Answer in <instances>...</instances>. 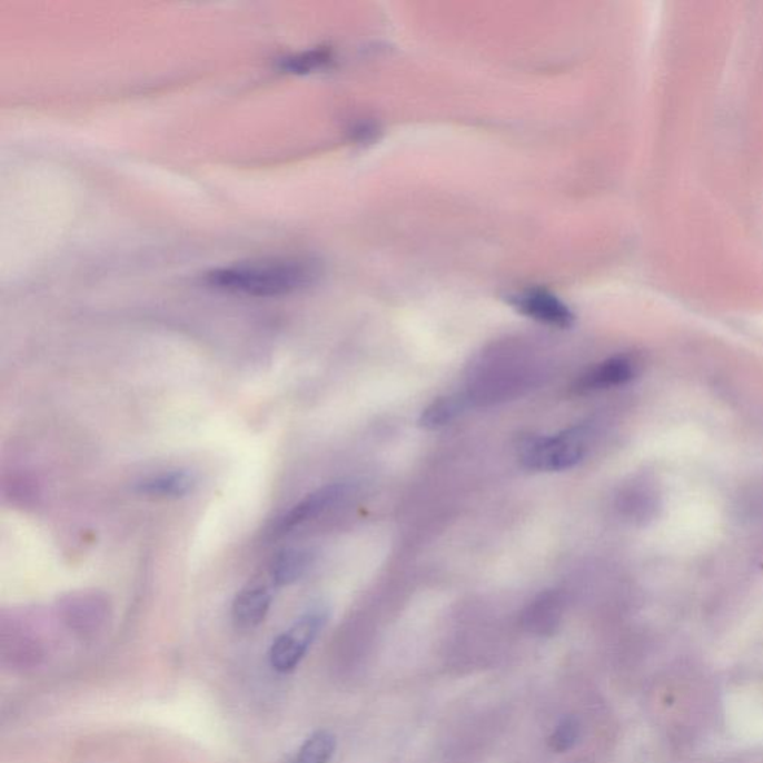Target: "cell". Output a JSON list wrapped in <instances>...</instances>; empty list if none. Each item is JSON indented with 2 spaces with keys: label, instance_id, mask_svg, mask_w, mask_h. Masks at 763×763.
<instances>
[{
  "label": "cell",
  "instance_id": "6da1fadb",
  "mask_svg": "<svg viewBox=\"0 0 763 763\" xmlns=\"http://www.w3.org/2000/svg\"><path fill=\"white\" fill-rule=\"evenodd\" d=\"M317 276L313 262L270 258L219 267L205 276L210 287L249 297H280L308 287Z\"/></svg>",
  "mask_w": 763,
  "mask_h": 763
},
{
  "label": "cell",
  "instance_id": "7a4b0ae2",
  "mask_svg": "<svg viewBox=\"0 0 763 763\" xmlns=\"http://www.w3.org/2000/svg\"><path fill=\"white\" fill-rule=\"evenodd\" d=\"M517 458L531 472H565L583 462L587 433L583 427L564 429L554 436L526 434L516 443Z\"/></svg>",
  "mask_w": 763,
  "mask_h": 763
},
{
  "label": "cell",
  "instance_id": "3957f363",
  "mask_svg": "<svg viewBox=\"0 0 763 763\" xmlns=\"http://www.w3.org/2000/svg\"><path fill=\"white\" fill-rule=\"evenodd\" d=\"M328 617L327 610L314 607L303 613L270 647V664L278 673H291L297 668L315 638L321 633Z\"/></svg>",
  "mask_w": 763,
  "mask_h": 763
},
{
  "label": "cell",
  "instance_id": "277c9868",
  "mask_svg": "<svg viewBox=\"0 0 763 763\" xmlns=\"http://www.w3.org/2000/svg\"><path fill=\"white\" fill-rule=\"evenodd\" d=\"M349 490L348 484H331L306 495L301 502H298L296 506L279 517L274 526L275 536H285V534L293 533L298 526L326 515L348 497Z\"/></svg>",
  "mask_w": 763,
  "mask_h": 763
},
{
  "label": "cell",
  "instance_id": "5b68a950",
  "mask_svg": "<svg viewBox=\"0 0 763 763\" xmlns=\"http://www.w3.org/2000/svg\"><path fill=\"white\" fill-rule=\"evenodd\" d=\"M508 301L517 313L547 326L568 328L574 324L573 310L546 289H526L508 298Z\"/></svg>",
  "mask_w": 763,
  "mask_h": 763
},
{
  "label": "cell",
  "instance_id": "8992f818",
  "mask_svg": "<svg viewBox=\"0 0 763 763\" xmlns=\"http://www.w3.org/2000/svg\"><path fill=\"white\" fill-rule=\"evenodd\" d=\"M276 586L267 577L254 578L247 586L239 591L234 601L235 624L242 630H252L265 622L267 613L274 603Z\"/></svg>",
  "mask_w": 763,
  "mask_h": 763
},
{
  "label": "cell",
  "instance_id": "52a82bcc",
  "mask_svg": "<svg viewBox=\"0 0 763 763\" xmlns=\"http://www.w3.org/2000/svg\"><path fill=\"white\" fill-rule=\"evenodd\" d=\"M638 373V361L631 355H617L596 364L578 377L574 389L577 393H594L601 389L622 387Z\"/></svg>",
  "mask_w": 763,
  "mask_h": 763
},
{
  "label": "cell",
  "instance_id": "ba28073f",
  "mask_svg": "<svg viewBox=\"0 0 763 763\" xmlns=\"http://www.w3.org/2000/svg\"><path fill=\"white\" fill-rule=\"evenodd\" d=\"M197 477L188 470H172L149 476L136 485V490L145 497L178 499L187 497L196 489Z\"/></svg>",
  "mask_w": 763,
  "mask_h": 763
},
{
  "label": "cell",
  "instance_id": "9c48e42d",
  "mask_svg": "<svg viewBox=\"0 0 763 763\" xmlns=\"http://www.w3.org/2000/svg\"><path fill=\"white\" fill-rule=\"evenodd\" d=\"M315 564V552L294 547L285 549L276 555L267 569V577L274 583L276 589L283 586L293 585L305 577Z\"/></svg>",
  "mask_w": 763,
  "mask_h": 763
},
{
  "label": "cell",
  "instance_id": "30bf717a",
  "mask_svg": "<svg viewBox=\"0 0 763 763\" xmlns=\"http://www.w3.org/2000/svg\"><path fill=\"white\" fill-rule=\"evenodd\" d=\"M563 615V601L556 592H546L538 596L526 610L524 622L526 628L536 634H549L559 624Z\"/></svg>",
  "mask_w": 763,
  "mask_h": 763
},
{
  "label": "cell",
  "instance_id": "8fae6325",
  "mask_svg": "<svg viewBox=\"0 0 763 763\" xmlns=\"http://www.w3.org/2000/svg\"><path fill=\"white\" fill-rule=\"evenodd\" d=\"M466 403L467 400L463 396L437 398L427 409L423 410V415H420L419 419L420 427L427 429L445 427V425L452 423L456 416L462 415V412L466 409Z\"/></svg>",
  "mask_w": 763,
  "mask_h": 763
},
{
  "label": "cell",
  "instance_id": "7c38bea8",
  "mask_svg": "<svg viewBox=\"0 0 763 763\" xmlns=\"http://www.w3.org/2000/svg\"><path fill=\"white\" fill-rule=\"evenodd\" d=\"M336 752V736L328 731H317L303 743L294 763H328Z\"/></svg>",
  "mask_w": 763,
  "mask_h": 763
},
{
  "label": "cell",
  "instance_id": "4fadbf2b",
  "mask_svg": "<svg viewBox=\"0 0 763 763\" xmlns=\"http://www.w3.org/2000/svg\"><path fill=\"white\" fill-rule=\"evenodd\" d=\"M331 60L330 51L327 50H314L308 52H303L300 56L289 57L283 61L284 69L293 70V72H309L321 66L328 63Z\"/></svg>",
  "mask_w": 763,
  "mask_h": 763
},
{
  "label": "cell",
  "instance_id": "5bb4252c",
  "mask_svg": "<svg viewBox=\"0 0 763 763\" xmlns=\"http://www.w3.org/2000/svg\"><path fill=\"white\" fill-rule=\"evenodd\" d=\"M578 732H581V727H578L576 719H564V721L555 727L554 734L551 735V747L554 749L555 752H568V750L573 749L574 744L577 743Z\"/></svg>",
  "mask_w": 763,
  "mask_h": 763
}]
</instances>
